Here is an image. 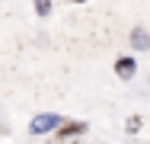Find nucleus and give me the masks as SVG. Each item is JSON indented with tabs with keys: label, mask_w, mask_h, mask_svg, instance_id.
<instances>
[{
	"label": "nucleus",
	"mask_w": 150,
	"mask_h": 144,
	"mask_svg": "<svg viewBox=\"0 0 150 144\" xmlns=\"http://www.w3.org/2000/svg\"><path fill=\"white\" fill-rule=\"evenodd\" d=\"M74 3H83V0H74Z\"/></svg>",
	"instance_id": "obj_7"
},
{
	"label": "nucleus",
	"mask_w": 150,
	"mask_h": 144,
	"mask_svg": "<svg viewBox=\"0 0 150 144\" xmlns=\"http://www.w3.org/2000/svg\"><path fill=\"white\" fill-rule=\"evenodd\" d=\"M64 125V118L61 115H54V112H42V115H35L29 122V131L32 135H45V131H54V128H61Z\"/></svg>",
	"instance_id": "obj_1"
},
{
	"label": "nucleus",
	"mask_w": 150,
	"mask_h": 144,
	"mask_svg": "<svg viewBox=\"0 0 150 144\" xmlns=\"http://www.w3.org/2000/svg\"><path fill=\"white\" fill-rule=\"evenodd\" d=\"M86 131V122H64L58 128V138H70V135H83Z\"/></svg>",
	"instance_id": "obj_4"
},
{
	"label": "nucleus",
	"mask_w": 150,
	"mask_h": 144,
	"mask_svg": "<svg viewBox=\"0 0 150 144\" xmlns=\"http://www.w3.org/2000/svg\"><path fill=\"white\" fill-rule=\"evenodd\" d=\"M131 48H134V51H147V48H150V32L144 26L131 29Z\"/></svg>",
	"instance_id": "obj_3"
},
{
	"label": "nucleus",
	"mask_w": 150,
	"mask_h": 144,
	"mask_svg": "<svg viewBox=\"0 0 150 144\" xmlns=\"http://www.w3.org/2000/svg\"><path fill=\"white\" fill-rule=\"evenodd\" d=\"M137 128H141V118H137V115H134V118H128V131H137Z\"/></svg>",
	"instance_id": "obj_6"
},
{
	"label": "nucleus",
	"mask_w": 150,
	"mask_h": 144,
	"mask_svg": "<svg viewBox=\"0 0 150 144\" xmlns=\"http://www.w3.org/2000/svg\"><path fill=\"white\" fill-rule=\"evenodd\" d=\"M35 13L38 16H48L51 13V0H35Z\"/></svg>",
	"instance_id": "obj_5"
},
{
	"label": "nucleus",
	"mask_w": 150,
	"mask_h": 144,
	"mask_svg": "<svg viewBox=\"0 0 150 144\" xmlns=\"http://www.w3.org/2000/svg\"><path fill=\"white\" fill-rule=\"evenodd\" d=\"M115 74H118L121 80H131V77L137 74V61H134V58H128V55H121L118 61H115Z\"/></svg>",
	"instance_id": "obj_2"
}]
</instances>
